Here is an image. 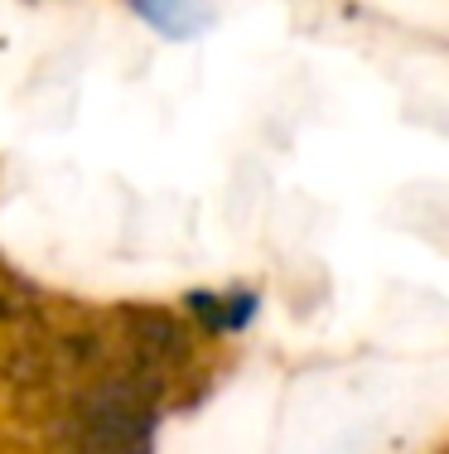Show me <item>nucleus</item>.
<instances>
[{"label": "nucleus", "mask_w": 449, "mask_h": 454, "mask_svg": "<svg viewBox=\"0 0 449 454\" xmlns=\"http://www.w3.org/2000/svg\"><path fill=\"white\" fill-rule=\"evenodd\" d=\"M135 10L174 39H189L194 29L208 25V10H203L198 0H135Z\"/></svg>", "instance_id": "nucleus-1"}]
</instances>
